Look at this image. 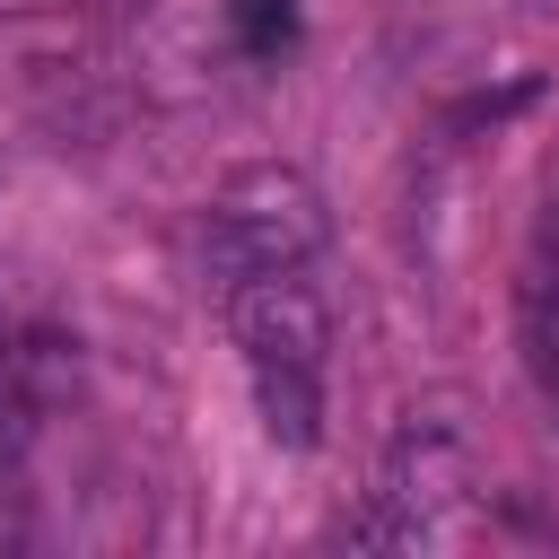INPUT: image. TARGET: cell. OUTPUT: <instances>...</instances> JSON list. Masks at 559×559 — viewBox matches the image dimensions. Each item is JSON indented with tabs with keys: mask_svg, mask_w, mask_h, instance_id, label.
I'll list each match as a JSON object with an SVG mask.
<instances>
[{
	"mask_svg": "<svg viewBox=\"0 0 559 559\" xmlns=\"http://www.w3.org/2000/svg\"><path fill=\"white\" fill-rule=\"evenodd\" d=\"M314 253H323V192L297 166H236L210 192L201 262L218 288L253 280V271H306Z\"/></svg>",
	"mask_w": 559,
	"mask_h": 559,
	"instance_id": "7a4b0ae2",
	"label": "cell"
},
{
	"mask_svg": "<svg viewBox=\"0 0 559 559\" xmlns=\"http://www.w3.org/2000/svg\"><path fill=\"white\" fill-rule=\"evenodd\" d=\"M227 26L253 61H280L297 44V0H227Z\"/></svg>",
	"mask_w": 559,
	"mask_h": 559,
	"instance_id": "5b68a950",
	"label": "cell"
},
{
	"mask_svg": "<svg viewBox=\"0 0 559 559\" xmlns=\"http://www.w3.org/2000/svg\"><path fill=\"white\" fill-rule=\"evenodd\" d=\"M515 349H524L533 393L559 411V253H542V245H533V262L515 280Z\"/></svg>",
	"mask_w": 559,
	"mask_h": 559,
	"instance_id": "277c9868",
	"label": "cell"
},
{
	"mask_svg": "<svg viewBox=\"0 0 559 559\" xmlns=\"http://www.w3.org/2000/svg\"><path fill=\"white\" fill-rule=\"evenodd\" d=\"M35 9H61V0H0V17H35Z\"/></svg>",
	"mask_w": 559,
	"mask_h": 559,
	"instance_id": "ba28073f",
	"label": "cell"
},
{
	"mask_svg": "<svg viewBox=\"0 0 559 559\" xmlns=\"http://www.w3.org/2000/svg\"><path fill=\"white\" fill-rule=\"evenodd\" d=\"M472 489V454L445 419H411L384 454V480H376V507L358 524V542H428L437 515Z\"/></svg>",
	"mask_w": 559,
	"mask_h": 559,
	"instance_id": "3957f363",
	"label": "cell"
},
{
	"mask_svg": "<svg viewBox=\"0 0 559 559\" xmlns=\"http://www.w3.org/2000/svg\"><path fill=\"white\" fill-rule=\"evenodd\" d=\"M9 384H17V341H9V323H0V402H9Z\"/></svg>",
	"mask_w": 559,
	"mask_h": 559,
	"instance_id": "52a82bcc",
	"label": "cell"
},
{
	"mask_svg": "<svg viewBox=\"0 0 559 559\" xmlns=\"http://www.w3.org/2000/svg\"><path fill=\"white\" fill-rule=\"evenodd\" d=\"M218 297H227V341L245 358L262 428L288 454H314L323 445V349H332V314H323L314 280L306 271H253Z\"/></svg>",
	"mask_w": 559,
	"mask_h": 559,
	"instance_id": "6da1fadb",
	"label": "cell"
},
{
	"mask_svg": "<svg viewBox=\"0 0 559 559\" xmlns=\"http://www.w3.org/2000/svg\"><path fill=\"white\" fill-rule=\"evenodd\" d=\"M533 227H542V253H559V175L542 183V218H533Z\"/></svg>",
	"mask_w": 559,
	"mask_h": 559,
	"instance_id": "8992f818",
	"label": "cell"
}]
</instances>
